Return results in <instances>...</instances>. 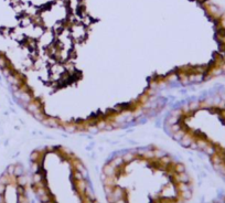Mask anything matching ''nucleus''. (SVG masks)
<instances>
[{
    "instance_id": "nucleus-1",
    "label": "nucleus",
    "mask_w": 225,
    "mask_h": 203,
    "mask_svg": "<svg viewBox=\"0 0 225 203\" xmlns=\"http://www.w3.org/2000/svg\"><path fill=\"white\" fill-rule=\"evenodd\" d=\"M209 107L202 108L214 117L216 126L214 132H218L222 137L218 139H207V142L214 148V154L210 156V160L214 169L222 175L225 173V90L205 97Z\"/></svg>"
},
{
    "instance_id": "nucleus-2",
    "label": "nucleus",
    "mask_w": 225,
    "mask_h": 203,
    "mask_svg": "<svg viewBox=\"0 0 225 203\" xmlns=\"http://www.w3.org/2000/svg\"><path fill=\"white\" fill-rule=\"evenodd\" d=\"M41 123H42L43 125H45V126L54 127V128H56V127L60 126V121H59V119H56V118H54V117H45Z\"/></svg>"
},
{
    "instance_id": "nucleus-3",
    "label": "nucleus",
    "mask_w": 225,
    "mask_h": 203,
    "mask_svg": "<svg viewBox=\"0 0 225 203\" xmlns=\"http://www.w3.org/2000/svg\"><path fill=\"white\" fill-rule=\"evenodd\" d=\"M113 198L115 199V201H117L119 199H121V198H124V190L120 188V187H118V185H115L114 187V190H113Z\"/></svg>"
},
{
    "instance_id": "nucleus-4",
    "label": "nucleus",
    "mask_w": 225,
    "mask_h": 203,
    "mask_svg": "<svg viewBox=\"0 0 225 203\" xmlns=\"http://www.w3.org/2000/svg\"><path fill=\"white\" fill-rule=\"evenodd\" d=\"M174 177H176V180L178 182H183V183H189L190 182V177L185 173V171L182 172V173H174Z\"/></svg>"
},
{
    "instance_id": "nucleus-5",
    "label": "nucleus",
    "mask_w": 225,
    "mask_h": 203,
    "mask_svg": "<svg viewBox=\"0 0 225 203\" xmlns=\"http://www.w3.org/2000/svg\"><path fill=\"white\" fill-rule=\"evenodd\" d=\"M86 181H85V179H83V180H80V181H75V187H76V189H77V191L82 194V195H84L85 193V189H86Z\"/></svg>"
},
{
    "instance_id": "nucleus-6",
    "label": "nucleus",
    "mask_w": 225,
    "mask_h": 203,
    "mask_svg": "<svg viewBox=\"0 0 225 203\" xmlns=\"http://www.w3.org/2000/svg\"><path fill=\"white\" fill-rule=\"evenodd\" d=\"M109 165H110V166H113L114 168H120L121 166H124V165H125V162H124L123 157H116V158H114V159L109 162Z\"/></svg>"
},
{
    "instance_id": "nucleus-7",
    "label": "nucleus",
    "mask_w": 225,
    "mask_h": 203,
    "mask_svg": "<svg viewBox=\"0 0 225 203\" xmlns=\"http://www.w3.org/2000/svg\"><path fill=\"white\" fill-rule=\"evenodd\" d=\"M123 159H124V162L125 163H130L131 161H134L136 159V154L134 152H126L124 156H123Z\"/></svg>"
},
{
    "instance_id": "nucleus-8",
    "label": "nucleus",
    "mask_w": 225,
    "mask_h": 203,
    "mask_svg": "<svg viewBox=\"0 0 225 203\" xmlns=\"http://www.w3.org/2000/svg\"><path fill=\"white\" fill-rule=\"evenodd\" d=\"M181 117H177V116H169L167 119H166V125L168 126H171V125H174V124H178L180 123Z\"/></svg>"
},
{
    "instance_id": "nucleus-9",
    "label": "nucleus",
    "mask_w": 225,
    "mask_h": 203,
    "mask_svg": "<svg viewBox=\"0 0 225 203\" xmlns=\"http://www.w3.org/2000/svg\"><path fill=\"white\" fill-rule=\"evenodd\" d=\"M166 81L168 83L177 82V81H179V75H178V73H169L166 76Z\"/></svg>"
},
{
    "instance_id": "nucleus-10",
    "label": "nucleus",
    "mask_w": 225,
    "mask_h": 203,
    "mask_svg": "<svg viewBox=\"0 0 225 203\" xmlns=\"http://www.w3.org/2000/svg\"><path fill=\"white\" fill-rule=\"evenodd\" d=\"M173 170H174L176 173H182V172L185 171V167H184L183 163H181V162H177V163H174Z\"/></svg>"
},
{
    "instance_id": "nucleus-11",
    "label": "nucleus",
    "mask_w": 225,
    "mask_h": 203,
    "mask_svg": "<svg viewBox=\"0 0 225 203\" xmlns=\"http://www.w3.org/2000/svg\"><path fill=\"white\" fill-rule=\"evenodd\" d=\"M42 181H43V177H42V175H41L40 172L33 173V177H32V182H33V185H38V183H40V182H42Z\"/></svg>"
},
{
    "instance_id": "nucleus-12",
    "label": "nucleus",
    "mask_w": 225,
    "mask_h": 203,
    "mask_svg": "<svg viewBox=\"0 0 225 203\" xmlns=\"http://www.w3.org/2000/svg\"><path fill=\"white\" fill-rule=\"evenodd\" d=\"M189 107H190V111H192V113H194V111H199V107H200V102L199 101H192L189 103Z\"/></svg>"
},
{
    "instance_id": "nucleus-13",
    "label": "nucleus",
    "mask_w": 225,
    "mask_h": 203,
    "mask_svg": "<svg viewBox=\"0 0 225 203\" xmlns=\"http://www.w3.org/2000/svg\"><path fill=\"white\" fill-rule=\"evenodd\" d=\"M180 196L183 200H190V199L192 198V191H191V189L180 192Z\"/></svg>"
},
{
    "instance_id": "nucleus-14",
    "label": "nucleus",
    "mask_w": 225,
    "mask_h": 203,
    "mask_svg": "<svg viewBox=\"0 0 225 203\" xmlns=\"http://www.w3.org/2000/svg\"><path fill=\"white\" fill-rule=\"evenodd\" d=\"M85 195L87 196V198H90V200H95V195H94V192H93V190H92V188H90V185H86V189H85Z\"/></svg>"
},
{
    "instance_id": "nucleus-15",
    "label": "nucleus",
    "mask_w": 225,
    "mask_h": 203,
    "mask_svg": "<svg viewBox=\"0 0 225 203\" xmlns=\"http://www.w3.org/2000/svg\"><path fill=\"white\" fill-rule=\"evenodd\" d=\"M169 128H168V131L169 132H171V134H174V132H177V131H179L181 129V126L180 123H178V124H174V125H171V126H168Z\"/></svg>"
},
{
    "instance_id": "nucleus-16",
    "label": "nucleus",
    "mask_w": 225,
    "mask_h": 203,
    "mask_svg": "<svg viewBox=\"0 0 225 203\" xmlns=\"http://www.w3.org/2000/svg\"><path fill=\"white\" fill-rule=\"evenodd\" d=\"M96 126H97V128L99 130H103L105 129V127H106V125H107V120L106 119H99L96 121V124H95Z\"/></svg>"
},
{
    "instance_id": "nucleus-17",
    "label": "nucleus",
    "mask_w": 225,
    "mask_h": 203,
    "mask_svg": "<svg viewBox=\"0 0 225 203\" xmlns=\"http://www.w3.org/2000/svg\"><path fill=\"white\" fill-rule=\"evenodd\" d=\"M17 182H18L19 185H22V187H24V185H27L28 182V179L27 177H24V175H19V177H17Z\"/></svg>"
},
{
    "instance_id": "nucleus-18",
    "label": "nucleus",
    "mask_w": 225,
    "mask_h": 203,
    "mask_svg": "<svg viewBox=\"0 0 225 203\" xmlns=\"http://www.w3.org/2000/svg\"><path fill=\"white\" fill-rule=\"evenodd\" d=\"M64 129L66 130V131H69V132H74V131L77 130V128H76V125L75 124H67V125L64 126Z\"/></svg>"
},
{
    "instance_id": "nucleus-19",
    "label": "nucleus",
    "mask_w": 225,
    "mask_h": 203,
    "mask_svg": "<svg viewBox=\"0 0 225 203\" xmlns=\"http://www.w3.org/2000/svg\"><path fill=\"white\" fill-rule=\"evenodd\" d=\"M73 178H74L75 181H80V180L85 179V178L83 177V175H82V172L77 171V170H74V172H73Z\"/></svg>"
},
{
    "instance_id": "nucleus-20",
    "label": "nucleus",
    "mask_w": 225,
    "mask_h": 203,
    "mask_svg": "<svg viewBox=\"0 0 225 203\" xmlns=\"http://www.w3.org/2000/svg\"><path fill=\"white\" fill-rule=\"evenodd\" d=\"M153 152H154V158H157V159H160V158H162L163 156L167 155V152H164L163 150H159V149L153 150Z\"/></svg>"
},
{
    "instance_id": "nucleus-21",
    "label": "nucleus",
    "mask_w": 225,
    "mask_h": 203,
    "mask_svg": "<svg viewBox=\"0 0 225 203\" xmlns=\"http://www.w3.org/2000/svg\"><path fill=\"white\" fill-rule=\"evenodd\" d=\"M144 157L146 159H154V152H153V150H145Z\"/></svg>"
},
{
    "instance_id": "nucleus-22",
    "label": "nucleus",
    "mask_w": 225,
    "mask_h": 203,
    "mask_svg": "<svg viewBox=\"0 0 225 203\" xmlns=\"http://www.w3.org/2000/svg\"><path fill=\"white\" fill-rule=\"evenodd\" d=\"M41 157V152L40 151H33L32 154H31V160L32 161H39V159Z\"/></svg>"
},
{
    "instance_id": "nucleus-23",
    "label": "nucleus",
    "mask_w": 225,
    "mask_h": 203,
    "mask_svg": "<svg viewBox=\"0 0 225 203\" xmlns=\"http://www.w3.org/2000/svg\"><path fill=\"white\" fill-rule=\"evenodd\" d=\"M23 175V168L21 166L15 167V173H13V175L19 177V175Z\"/></svg>"
},
{
    "instance_id": "nucleus-24",
    "label": "nucleus",
    "mask_w": 225,
    "mask_h": 203,
    "mask_svg": "<svg viewBox=\"0 0 225 203\" xmlns=\"http://www.w3.org/2000/svg\"><path fill=\"white\" fill-rule=\"evenodd\" d=\"M172 116H177V117H184L183 116V113H182V109L181 108H177V109H173L171 111Z\"/></svg>"
},
{
    "instance_id": "nucleus-25",
    "label": "nucleus",
    "mask_w": 225,
    "mask_h": 203,
    "mask_svg": "<svg viewBox=\"0 0 225 203\" xmlns=\"http://www.w3.org/2000/svg\"><path fill=\"white\" fill-rule=\"evenodd\" d=\"M178 189L180 190V192H182V191H185V190H189V189H190L189 183H183V182H179Z\"/></svg>"
},
{
    "instance_id": "nucleus-26",
    "label": "nucleus",
    "mask_w": 225,
    "mask_h": 203,
    "mask_svg": "<svg viewBox=\"0 0 225 203\" xmlns=\"http://www.w3.org/2000/svg\"><path fill=\"white\" fill-rule=\"evenodd\" d=\"M40 200H41V202L43 203H48V202H51V196H50V194L46 193L44 195H42V196H40Z\"/></svg>"
},
{
    "instance_id": "nucleus-27",
    "label": "nucleus",
    "mask_w": 225,
    "mask_h": 203,
    "mask_svg": "<svg viewBox=\"0 0 225 203\" xmlns=\"http://www.w3.org/2000/svg\"><path fill=\"white\" fill-rule=\"evenodd\" d=\"M98 128H97V126L94 124V125H90V126H88L87 128H86V130L85 131H87V132H97L98 131Z\"/></svg>"
},
{
    "instance_id": "nucleus-28",
    "label": "nucleus",
    "mask_w": 225,
    "mask_h": 203,
    "mask_svg": "<svg viewBox=\"0 0 225 203\" xmlns=\"http://www.w3.org/2000/svg\"><path fill=\"white\" fill-rule=\"evenodd\" d=\"M39 169H40V165L38 161H32V172L36 173V172H39Z\"/></svg>"
},
{
    "instance_id": "nucleus-29",
    "label": "nucleus",
    "mask_w": 225,
    "mask_h": 203,
    "mask_svg": "<svg viewBox=\"0 0 225 203\" xmlns=\"http://www.w3.org/2000/svg\"><path fill=\"white\" fill-rule=\"evenodd\" d=\"M113 190H114V187H110V185H104V191H105L106 195L113 193Z\"/></svg>"
},
{
    "instance_id": "nucleus-30",
    "label": "nucleus",
    "mask_w": 225,
    "mask_h": 203,
    "mask_svg": "<svg viewBox=\"0 0 225 203\" xmlns=\"http://www.w3.org/2000/svg\"><path fill=\"white\" fill-rule=\"evenodd\" d=\"M115 203H127V201H126V199H125V198H121V199L117 200Z\"/></svg>"
},
{
    "instance_id": "nucleus-31",
    "label": "nucleus",
    "mask_w": 225,
    "mask_h": 203,
    "mask_svg": "<svg viewBox=\"0 0 225 203\" xmlns=\"http://www.w3.org/2000/svg\"><path fill=\"white\" fill-rule=\"evenodd\" d=\"M93 203H99L98 201H96V200H94V201H93Z\"/></svg>"
},
{
    "instance_id": "nucleus-32",
    "label": "nucleus",
    "mask_w": 225,
    "mask_h": 203,
    "mask_svg": "<svg viewBox=\"0 0 225 203\" xmlns=\"http://www.w3.org/2000/svg\"><path fill=\"white\" fill-rule=\"evenodd\" d=\"M41 203H43V202H41ZM48 203H51V202H48Z\"/></svg>"
}]
</instances>
